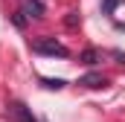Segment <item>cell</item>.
Returning <instances> with one entry per match:
<instances>
[{
    "label": "cell",
    "instance_id": "cell-3",
    "mask_svg": "<svg viewBox=\"0 0 125 122\" xmlns=\"http://www.w3.org/2000/svg\"><path fill=\"white\" fill-rule=\"evenodd\" d=\"M21 15H26V18H44V3L41 0H23Z\"/></svg>",
    "mask_w": 125,
    "mask_h": 122
},
{
    "label": "cell",
    "instance_id": "cell-4",
    "mask_svg": "<svg viewBox=\"0 0 125 122\" xmlns=\"http://www.w3.org/2000/svg\"><path fill=\"white\" fill-rule=\"evenodd\" d=\"M79 84H84V87H105V84H108V79H105V76H99V73H87L84 79H79Z\"/></svg>",
    "mask_w": 125,
    "mask_h": 122
},
{
    "label": "cell",
    "instance_id": "cell-2",
    "mask_svg": "<svg viewBox=\"0 0 125 122\" xmlns=\"http://www.w3.org/2000/svg\"><path fill=\"white\" fill-rule=\"evenodd\" d=\"M9 113H12L18 122H38V119L29 113V108H26V105H21V102H12V105H9Z\"/></svg>",
    "mask_w": 125,
    "mask_h": 122
},
{
    "label": "cell",
    "instance_id": "cell-1",
    "mask_svg": "<svg viewBox=\"0 0 125 122\" xmlns=\"http://www.w3.org/2000/svg\"><path fill=\"white\" fill-rule=\"evenodd\" d=\"M32 50L41 52V55H58V58H67L70 55V50L64 44H58L55 38H38V41H32Z\"/></svg>",
    "mask_w": 125,
    "mask_h": 122
},
{
    "label": "cell",
    "instance_id": "cell-7",
    "mask_svg": "<svg viewBox=\"0 0 125 122\" xmlns=\"http://www.w3.org/2000/svg\"><path fill=\"white\" fill-rule=\"evenodd\" d=\"M116 3H122V0H105V9H108V12H111V9H114V6H116Z\"/></svg>",
    "mask_w": 125,
    "mask_h": 122
},
{
    "label": "cell",
    "instance_id": "cell-5",
    "mask_svg": "<svg viewBox=\"0 0 125 122\" xmlns=\"http://www.w3.org/2000/svg\"><path fill=\"white\" fill-rule=\"evenodd\" d=\"M44 84H47L50 90H61V87H64V81H61V79H44Z\"/></svg>",
    "mask_w": 125,
    "mask_h": 122
},
{
    "label": "cell",
    "instance_id": "cell-6",
    "mask_svg": "<svg viewBox=\"0 0 125 122\" xmlns=\"http://www.w3.org/2000/svg\"><path fill=\"white\" fill-rule=\"evenodd\" d=\"M82 58L87 61V64H96V58H99V52H96V50H87V52H84Z\"/></svg>",
    "mask_w": 125,
    "mask_h": 122
}]
</instances>
